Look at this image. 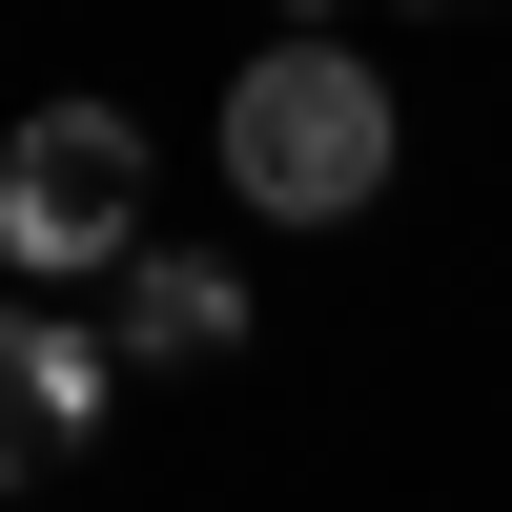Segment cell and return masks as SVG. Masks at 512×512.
Returning a JSON list of instances; mask_svg holds the SVG:
<instances>
[{"label": "cell", "instance_id": "1", "mask_svg": "<svg viewBox=\"0 0 512 512\" xmlns=\"http://www.w3.org/2000/svg\"><path fill=\"white\" fill-rule=\"evenodd\" d=\"M226 185L267 205V226H349V205L390 185V82H369L349 41H267V62H226Z\"/></svg>", "mask_w": 512, "mask_h": 512}, {"label": "cell", "instance_id": "2", "mask_svg": "<svg viewBox=\"0 0 512 512\" xmlns=\"http://www.w3.org/2000/svg\"><path fill=\"white\" fill-rule=\"evenodd\" d=\"M0 267L21 287H123L144 267V123L123 103H41L0 144Z\"/></svg>", "mask_w": 512, "mask_h": 512}, {"label": "cell", "instance_id": "3", "mask_svg": "<svg viewBox=\"0 0 512 512\" xmlns=\"http://www.w3.org/2000/svg\"><path fill=\"white\" fill-rule=\"evenodd\" d=\"M103 410H123V349H103V328H62V308H0V492L82 472V451H103Z\"/></svg>", "mask_w": 512, "mask_h": 512}, {"label": "cell", "instance_id": "4", "mask_svg": "<svg viewBox=\"0 0 512 512\" xmlns=\"http://www.w3.org/2000/svg\"><path fill=\"white\" fill-rule=\"evenodd\" d=\"M103 349H123V369H226V349H246V287L205 267V246H144V267L103 287Z\"/></svg>", "mask_w": 512, "mask_h": 512}]
</instances>
